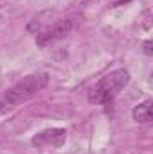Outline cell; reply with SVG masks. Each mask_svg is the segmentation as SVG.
I'll return each instance as SVG.
<instances>
[{
    "instance_id": "6da1fadb",
    "label": "cell",
    "mask_w": 153,
    "mask_h": 154,
    "mask_svg": "<svg viewBox=\"0 0 153 154\" xmlns=\"http://www.w3.org/2000/svg\"><path fill=\"white\" fill-rule=\"evenodd\" d=\"M49 74L40 72V74H31V75L24 77L22 81H18L16 84H13L11 88H7L2 95H0V109L22 104L25 100H29L31 97H34L41 90L47 88L49 84Z\"/></svg>"
},
{
    "instance_id": "7a4b0ae2",
    "label": "cell",
    "mask_w": 153,
    "mask_h": 154,
    "mask_svg": "<svg viewBox=\"0 0 153 154\" xmlns=\"http://www.w3.org/2000/svg\"><path fill=\"white\" fill-rule=\"evenodd\" d=\"M130 82V72L124 68L114 70L105 77H101L90 90H88V100L92 104H110L115 97L121 93V90Z\"/></svg>"
},
{
    "instance_id": "3957f363",
    "label": "cell",
    "mask_w": 153,
    "mask_h": 154,
    "mask_svg": "<svg viewBox=\"0 0 153 154\" xmlns=\"http://www.w3.org/2000/svg\"><path fill=\"white\" fill-rule=\"evenodd\" d=\"M72 27H74V23H72V20H69V18H60V20H56V22H50L43 31L38 32L36 43H38L40 47H47V45H50V43H54V41H58V39L65 38V36L72 31Z\"/></svg>"
},
{
    "instance_id": "277c9868",
    "label": "cell",
    "mask_w": 153,
    "mask_h": 154,
    "mask_svg": "<svg viewBox=\"0 0 153 154\" xmlns=\"http://www.w3.org/2000/svg\"><path fill=\"white\" fill-rule=\"evenodd\" d=\"M67 138V131L61 127H50L33 136V145L38 149H56L61 147Z\"/></svg>"
},
{
    "instance_id": "5b68a950",
    "label": "cell",
    "mask_w": 153,
    "mask_h": 154,
    "mask_svg": "<svg viewBox=\"0 0 153 154\" xmlns=\"http://www.w3.org/2000/svg\"><path fill=\"white\" fill-rule=\"evenodd\" d=\"M132 115H133V120H135V122H141V124L150 122L151 116H153V102L150 99H146L144 102H141V104H137V106L133 108Z\"/></svg>"
},
{
    "instance_id": "8992f818",
    "label": "cell",
    "mask_w": 153,
    "mask_h": 154,
    "mask_svg": "<svg viewBox=\"0 0 153 154\" xmlns=\"http://www.w3.org/2000/svg\"><path fill=\"white\" fill-rule=\"evenodd\" d=\"M144 52H146V54H151V41H150V39L144 41Z\"/></svg>"
},
{
    "instance_id": "52a82bcc",
    "label": "cell",
    "mask_w": 153,
    "mask_h": 154,
    "mask_svg": "<svg viewBox=\"0 0 153 154\" xmlns=\"http://www.w3.org/2000/svg\"><path fill=\"white\" fill-rule=\"evenodd\" d=\"M124 2H128V0H119V2L115 4V5H121V4H124Z\"/></svg>"
}]
</instances>
